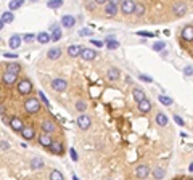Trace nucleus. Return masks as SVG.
I'll return each instance as SVG.
<instances>
[{"label":"nucleus","instance_id":"obj_14","mask_svg":"<svg viewBox=\"0 0 193 180\" xmlns=\"http://www.w3.org/2000/svg\"><path fill=\"white\" fill-rule=\"evenodd\" d=\"M187 10H188L187 3H183V2L174 3V13H175V16H183V15L187 13Z\"/></svg>","mask_w":193,"mask_h":180},{"label":"nucleus","instance_id":"obj_48","mask_svg":"<svg viewBox=\"0 0 193 180\" xmlns=\"http://www.w3.org/2000/svg\"><path fill=\"white\" fill-rule=\"evenodd\" d=\"M92 43L97 47V48H100V47H103V45H105V43L101 42V40H97V39H93V40H92Z\"/></svg>","mask_w":193,"mask_h":180},{"label":"nucleus","instance_id":"obj_32","mask_svg":"<svg viewBox=\"0 0 193 180\" xmlns=\"http://www.w3.org/2000/svg\"><path fill=\"white\" fill-rule=\"evenodd\" d=\"M145 5L143 3H135V7H134V13L137 15V16H143L145 15Z\"/></svg>","mask_w":193,"mask_h":180},{"label":"nucleus","instance_id":"obj_35","mask_svg":"<svg viewBox=\"0 0 193 180\" xmlns=\"http://www.w3.org/2000/svg\"><path fill=\"white\" fill-rule=\"evenodd\" d=\"M164 48H166V43H164L163 40H156L155 43H153V50L155 51H164Z\"/></svg>","mask_w":193,"mask_h":180},{"label":"nucleus","instance_id":"obj_18","mask_svg":"<svg viewBox=\"0 0 193 180\" xmlns=\"http://www.w3.org/2000/svg\"><path fill=\"white\" fill-rule=\"evenodd\" d=\"M137 108H139L140 113H143V114H145V113H148V111L151 109V101H150L148 98H145L143 101H140L139 105H137Z\"/></svg>","mask_w":193,"mask_h":180},{"label":"nucleus","instance_id":"obj_17","mask_svg":"<svg viewBox=\"0 0 193 180\" xmlns=\"http://www.w3.org/2000/svg\"><path fill=\"white\" fill-rule=\"evenodd\" d=\"M61 57V48L60 47H53V48H50L47 51V58L48 60H58Z\"/></svg>","mask_w":193,"mask_h":180},{"label":"nucleus","instance_id":"obj_46","mask_svg":"<svg viewBox=\"0 0 193 180\" xmlns=\"http://www.w3.org/2000/svg\"><path fill=\"white\" fill-rule=\"evenodd\" d=\"M79 35H84V37H85V35H92V31H90V29H85V27H84V29L79 31Z\"/></svg>","mask_w":193,"mask_h":180},{"label":"nucleus","instance_id":"obj_51","mask_svg":"<svg viewBox=\"0 0 193 180\" xmlns=\"http://www.w3.org/2000/svg\"><path fill=\"white\" fill-rule=\"evenodd\" d=\"M3 26H5V24H3V23H2V21H0V31H2V29H3Z\"/></svg>","mask_w":193,"mask_h":180},{"label":"nucleus","instance_id":"obj_40","mask_svg":"<svg viewBox=\"0 0 193 180\" xmlns=\"http://www.w3.org/2000/svg\"><path fill=\"white\" fill-rule=\"evenodd\" d=\"M37 93H39V101H42L45 106H50V101H48V98L45 97L44 92H37Z\"/></svg>","mask_w":193,"mask_h":180},{"label":"nucleus","instance_id":"obj_5","mask_svg":"<svg viewBox=\"0 0 193 180\" xmlns=\"http://www.w3.org/2000/svg\"><path fill=\"white\" fill-rule=\"evenodd\" d=\"M150 172H151V169H150L147 164H140V166L135 167V177L140 179V180H143V179H147L150 175Z\"/></svg>","mask_w":193,"mask_h":180},{"label":"nucleus","instance_id":"obj_34","mask_svg":"<svg viewBox=\"0 0 193 180\" xmlns=\"http://www.w3.org/2000/svg\"><path fill=\"white\" fill-rule=\"evenodd\" d=\"M23 0H11V2L8 3V8H10V11H13V10H18L19 7H23Z\"/></svg>","mask_w":193,"mask_h":180},{"label":"nucleus","instance_id":"obj_2","mask_svg":"<svg viewBox=\"0 0 193 180\" xmlns=\"http://www.w3.org/2000/svg\"><path fill=\"white\" fill-rule=\"evenodd\" d=\"M16 89H18V92H19L21 95H26V97H27V95L32 93L34 87H32V82H31L29 79L24 77V79H21V81L18 82V87H16Z\"/></svg>","mask_w":193,"mask_h":180},{"label":"nucleus","instance_id":"obj_26","mask_svg":"<svg viewBox=\"0 0 193 180\" xmlns=\"http://www.w3.org/2000/svg\"><path fill=\"white\" fill-rule=\"evenodd\" d=\"M19 71H21V65H19V63H7V73L18 76Z\"/></svg>","mask_w":193,"mask_h":180},{"label":"nucleus","instance_id":"obj_38","mask_svg":"<svg viewBox=\"0 0 193 180\" xmlns=\"http://www.w3.org/2000/svg\"><path fill=\"white\" fill-rule=\"evenodd\" d=\"M21 40H24V42H27V43H32L34 40H35V35L34 34H24V35H21Z\"/></svg>","mask_w":193,"mask_h":180},{"label":"nucleus","instance_id":"obj_41","mask_svg":"<svg viewBox=\"0 0 193 180\" xmlns=\"http://www.w3.org/2000/svg\"><path fill=\"white\" fill-rule=\"evenodd\" d=\"M139 79L142 82H147V84L153 82V77H151V76H147V74H139Z\"/></svg>","mask_w":193,"mask_h":180},{"label":"nucleus","instance_id":"obj_20","mask_svg":"<svg viewBox=\"0 0 193 180\" xmlns=\"http://www.w3.org/2000/svg\"><path fill=\"white\" fill-rule=\"evenodd\" d=\"M52 137H50V135H47V134H42L40 137H39V143H40L42 146L44 148H50L52 146Z\"/></svg>","mask_w":193,"mask_h":180},{"label":"nucleus","instance_id":"obj_50","mask_svg":"<svg viewBox=\"0 0 193 180\" xmlns=\"http://www.w3.org/2000/svg\"><path fill=\"white\" fill-rule=\"evenodd\" d=\"M2 148H7V150H8V148H10V143H8V142H2Z\"/></svg>","mask_w":193,"mask_h":180},{"label":"nucleus","instance_id":"obj_22","mask_svg":"<svg viewBox=\"0 0 193 180\" xmlns=\"http://www.w3.org/2000/svg\"><path fill=\"white\" fill-rule=\"evenodd\" d=\"M106 77L109 79V81H117V79L121 77V73L117 68H109L108 73H106Z\"/></svg>","mask_w":193,"mask_h":180},{"label":"nucleus","instance_id":"obj_36","mask_svg":"<svg viewBox=\"0 0 193 180\" xmlns=\"http://www.w3.org/2000/svg\"><path fill=\"white\" fill-rule=\"evenodd\" d=\"M47 7L48 8H60V7H63V2L61 0H50V2H47Z\"/></svg>","mask_w":193,"mask_h":180},{"label":"nucleus","instance_id":"obj_3","mask_svg":"<svg viewBox=\"0 0 193 180\" xmlns=\"http://www.w3.org/2000/svg\"><path fill=\"white\" fill-rule=\"evenodd\" d=\"M40 129H42V132H44V134L50 135V134H55V132L58 130V127H57V124H55L53 121L45 119V121H42V124H40Z\"/></svg>","mask_w":193,"mask_h":180},{"label":"nucleus","instance_id":"obj_4","mask_svg":"<svg viewBox=\"0 0 193 180\" xmlns=\"http://www.w3.org/2000/svg\"><path fill=\"white\" fill-rule=\"evenodd\" d=\"M8 124H10V127L15 132H21L23 129H24V122H23V119L19 118V116H11Z\"/></svg>","mask_w":193,"mask_h":180},{"label":"nucleus","instance_id":"obj_47","mask_svg":"<svg viewBox=\"0 0 193 180\" xmlns=\"http://www.w3.org/2000/svg\"><path fill=\"white\" fill-rule=\"evenodd\" d=\"M139 35H142V37H155V34H153V32H147V31H140Z\"/></svg>","mask_w":193,"mask_h":180},{"label":"nucleus","instance_id":"obj_27","mask_svg":"<svg viewBox=\"0 0 193 180\" xmlns=\"http://www.w3.org/2000/svg\"><path fill=\"white\" fill-rule=\"evenodd\" d=\"M81 50H82V47H79V45H69L68 47V55L71 58H76V57L81 55Z\"/></svg>","mask_w":193,"mask_h":180},{"label":"nucleus","instance_id":"obj_44","mask_svg":"<svg viewBox=\"0 0 193 180\" xmlns=\"http://www.w3.org/2000/svg\"><path fill=\"white\" fill-rule=\"evenodd\" d=\"M69 154H71V158H73V161H79V156H77L74 148H71V150H69Z\"/></svg>","mask_w":193,"mask_h":180},{"label":"nucleus","instance_id":"obj_12","mask_svg":"<svg viewBox=\"0 0 193 180\" xmlns=\"http://www.w3.org/2000/svg\"><path fill=\"white\" fill-rule=\"evenodd\" d=\"M79 57H82L84 60H87V61H92V60L97 58V51L93 48H82Z\"/></svg>","mask_w":193,"mask_h":180},{"label":"nucleus","instance_id":"obj_25","mask_svg":"<svg viewBox=\"0 0 193 180\" xmlns=\"http://www.w3.org/2000/svg\"><path fill=\"white\" fill-rule=\"evenodd\" d=\"M155 121H156V124H158V126L166 127L167 122H169V119H167V116L164 114V113H158V114H156V118H155Z\"/></svg>","mask_w":193,"mask_h":180},{"label":"nucleus","instance_id":"obj_24","mask_svg":"<svg viewBox=\"0 0 193 180\" xmlns=\"http://www.w3.org/2000/svg\"><path fill=\"white\" fill-rule=\"evenodd\" d=\"M132 95H134V100H135L137 103L143 101V100L147 98V95H145V92L142 90V89H134L132 90Z\"/></svg>","mask_w":193,"mask_h":180},{"label":"nucleus","instance_id":"obj_33","mask_svg":"<svg viewBox=\"0 0 193 180\" xmlns=\"http://www.w3.org/2000/svg\"><path fill=\"white\" fill-rule=\"evenodd\" d=\"M50 180H65V175H63L60 170L53 169L52 172H50Z\"/></svg>","mask_w":193,"mask_h":180},{"label":"nucleus","instance_id":"obj_1","mask_svg":"<svg viewBox=\"0 0 193 180\" xmlns=\"http://www.w3.org/2000/svg\"><path fill=\"white\" fill-rule=\"evenodd\" d=\"M40 101H39V98H34V97H27L26 98V101H24V108H26V111L27 113H31V114H35V113H39L40 111Z\"/></svg>","mask_w":193,"mask_h":180},{"label":"nucleus","instance_id":"obj_9","mask_svg":"<svg viewBox=\"0 0 193 180\" xmlns=\"http://www.w3.org/2000/svg\"><path fill=\"white\" fill-rule=\"evenodd\" d=\"M180 37H182V40H187L188 43H192V40H193V27H192V24H187V26L182 27Z\"/></svg>","mask_w":193,"mask_h":180},{"label":"nucleus","instance_id":"obj_39","mask_svg":"<svg viewBox=\"0 0 193 180\" xmlns=\"http://www.w3.org/2000/svg\"><path fill=\"white\" fill-rule=\"evenodd\" d=\"M119 45H121V43L117 42V40L106 42V48H108V50H116V48H119Z\"/></svg>","mask_w":193,"mask_h":180},{"label":"nucleus","instance_id":"obj_6","mask_svg":"<svg viewBox=\"0 0 193 180\" xmlns=\"http://www.w3.org/2000/svg\"><path fill=\"white\" fill-rule=\"evenodd\" d=\"M77 126H79L81 130H89L90 126H92V121H90V118L87 114H79V118H77Z\"/></svg>","mask_w":193,"mask_h":180},{"label":"nucleus","instance_id":"obj_7","mask_svg":"<svg viewBox=\"0 0 193 180\" xmlns=\"http://www.w3.org/2000/svg\"><path fill=\"white\" fill-rule=\"evenodd\" d=\"M66 87H68V82H66L65 79H60V77L52 79V89L55 92H65Z\"/></svg>","mask_w":193,"mask_h":180},{"label":"nucleus","instance_id":"obj_49","mask_svg":"<svg viewBox=\"0 0 193 180\" xmlns=\"http://www.w3.org/2000/svg\"><path fill=\"white\" fill-rule=\"evenodd\" d=\"M3 57H5V58H18V53H3Z\"/></svg>","mask_w":193,"mask_h":180},{"label":"nucleus","instance_id":"obj_30","mask_svg":"<svg viewBox=\"0 0 193 180\" xmlns=\"http://www.w3.org/2000/svg\"><path fill=\"white\" fill-rule=\"evenodd\" d=\"M44 166H45V162H44V159H40V158H34L32 162H31V167H32V169H44Z\"/></svg>","mask_w":193,"mask_h":180},{"label":"nucleus","instance_id":"obj_10","mask_svg":"<svg viewBox=\"0 0 193 180\" xmlns=\"http://www.w3.org/2000/svg\"><path fill=\"white\" fill-rule=\"evenodd\" d=\"M52 153H55V154H65V145H63L61 142H58V140H53L52 142V146L48 148Z\"/></svg>","mask_w":193,"mask_h":180},{"label":"nucleus","instance_id":"obj_8","mask_svg":"<svg viewBox=\"0 0 193 180\" xmlns=\"http://www.w3.org/2000/svg\"><path fill=\"white\" fill-rule=\"evenodd\" d=\"M134 7H135V2L134 0H124V2H121L119 8L123 11L124 15H132L134 13Z\"/></svg>","mask_w":193,"mask_h":180},{"label":"nucleus","instance_id":"obj_42","mask_svg":"<svg viewBox=\"0 0 193 180\" xmlns=\"http://www.w3.org/2000/svg\"><path fill=\"white\" fill-rule=\"evenodd\" d=\"M183 74H185V77H192V74H193L192 65H187V66L183 68Z\"/></svg>","mask_w":193,"mask_h":180},{"label":"nucleus","instance_id":"obj_28","mask_svg":"<svg viewBox=\"0 0 193 180\" xmlns=\"http://www.w3.org/2000/svg\"><path fill=\"white\" fill-rule=\"evenodd\" d=\"M164 175H166V169H164V167H156V169H153V177L156 180L164 179Z\"/></svg>","mask_w":193,"mask_h":180},{"label":"nucleus","instance_id":"obj_37","mask_svg":"<svg viewBox=\"0 0 193 180\" xmlns=\"http://www.w3.org/2000/svg\"><path fill=\"white\" fill-rule=\"evenodd\" d=\"M76 109L79 111L81 114H84V111L87 109V103H85V101H82V100H79V101L76 103Z\"/></svg>","mask_w":193,"mask_h":180},{"label":"nucleus","instance_id":"obj_15","mask_svg":"<svg viewBox=\"0 0 193 180\" xmlns=\"http://www.w3.org/2000/svg\"><path fill=\"white\" fill-rule=\"evenodd\" d=\"M21 35L19 34H13L10 37V40H8V45H10V48H13V50H16V48H19L21 47Z\"/></svg>","mask_w":193,"mask_h":180},{"label":"nucleus","instance_id":"obj_43","mask_svg":"<svg viewBox=\"0 0 193 180\" xmlns=\"http://www.w3.org/2000/svg\"><path fill=\"white\" fill-rule=\"evenodd\" d=\"M174 121H175L177 124H179V126H182V127L185 126V121H183V119H182V118H180V116H179V114H174Z\"/></svg>","mask_w":193,"mask_h":180},{"label":"nucleus","instance_id":"obj_23","mask_svg":"<svg viewBox=\"0 0 193 180\" xmlns=\"http://www.w3.org/2000/svg\"><path fill=\"white\" fill-rule=\"evenodd\" d=\"M16 81H18L16 74H11V73H7V71H5V74H3V82H5L7 85H13Z\"/></svg>","mask_w":193,"mask_h":180},{"label":"nucleus","instance_id":"obj_29","mask_svg":"<svg viewBox=\"0 0 193 180\" xmlns=\"http://www.w3.org/2000/svg\"><path fill=\"white\" fill-rule=\"evenodd\" d=\"M35 39H37V42L40 43H48L50 42V34L48 32H39L35 35Z\"/></svg>","mask_w":193,"mask_h":180},{"label":"nucleus","instance_id":"obj_11","mask_svg":"<svg viewBox=\"0 0 193 180\" xmlns=\"http://www.w3.org/2000/svg\"><path fill=\"white\" fill-rule=\"evenodd\" d=\"M117 0H114V2H108L105 5V13L108 15V16H114V15L117 13Z\"/></svg>","mask_w":193,"mask_h":180},{"label":"nucleus","instance_id":"obj_19","mask_svg":"<svg viewBox=\"0 0 193 180\" xmlns=\"http://www.w3.org/2000/svg\"><path fill=\"white\" fill-rule=\"evenodd\" d=\"M21 135H23V138H24V140H32L35 137L34 127H24V129L21 130Z\"/></svg>","mask_w":193,"mask_h":180},{"label":"nucleus","instance_id":"obj_52","mask_svg":"<svg viewBox=\"0 0 193 180\" xmlns=\"http://www.w3.org/2000/svg\"><path fill=\"white\" fill-rule=\"evenodd\" d=\"M109 180H111V179H109Z\"/></svg>","mask_w":193,"mask_h":180},{"label":"nucleus","instance_id":"obj_16","mask_svg":"<svg viewBox=\"0 0 193 180\" xmlns=\"http://www.w3.org/2000/svg\"><path fill=\"white\" fill-rule=\"evenodd\" d=\"M60 39H61V27L53 24L52 26V34H50V42H58Z\"/></svg>","mask_w":193,"mask_h":180},{"label":"nucleus","instance_id":"obj_45","mask_svg":"<svg viewBox=\"0 0 193 180\" xmlns=\"http://www.w3.org/2000/svg\"><path fill=\"white\" fill-rule=\"evenodd\" d=\"M85 8H87V10H95L97 3L95 2H87V3H85Z\"/></svg>","mask_w":193,"mask_h":180},{"label":"nucleus","instance_id":"obj_13","mask_svg":"<svg viewBox=\"0 0 193 180\" xmlns=\"http://www.w3.org/2000/svg\"><path fill=\"white\" fill-rule=\"evenodd\" d=\"M74 24H76V18H74L73 15H65V16L61 18V26L63 27L71 29V27H74Z\"/></svg>","mask_w":193,"mask_h":180},{"label":"nucleus","instance_id":"obj_31","mask_svg":"<svg viewBox=\"0 0 193 180\" xmlns=\"http://www.w3.org/2000/svg\"><path fill=\"white\" fill-rule=\"evenodd\" d=\"M158 100H159L161 105H164V106H171L172 103H174V100H172L171 97H167V95H159Z\"/></svg>","mask_w":193,"mask_h":180},{"label":"nucleus","instance_id":"obj_21","mask_svg":"<svg viewBox=\"0 0 193 180\" xmlns=\"http://www.w3.org/2000/svg\"><path fill=\"white\" fill-rule=\"evenodd\" d=\"M13 19H15V15H13V11H3L2 13V16H0V21L3 23V24H8V23H13Z\"/></svg>","mask_w":193,"mask_h":180}]
</instances>
